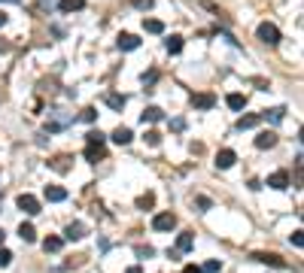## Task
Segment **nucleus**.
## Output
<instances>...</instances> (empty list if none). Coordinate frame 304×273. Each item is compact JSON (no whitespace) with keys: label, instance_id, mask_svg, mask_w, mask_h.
I'll return each mask as SVG.
<instances>
[{"label":"nucleus","instance_id":"f257e3e1","mask_svg":"<svg viewBox=\"0 0 304 273\" xmlns=\"http://www.w3.org/2000/svg\"><path fill=\"white\" fill-rule=\"evenodd\" d=\"M259 40H262V43H268V46H277V43H280V28H277V25H271V22L259 25Z\"/></svg>","mask_w":304,"mask_h":273},{"label":"nucleus","instance_id":"f03ea898","mask_svg":"<svg viewBox=\"0 0 304 273\" xmlns=\"http://www.w3.org/2000/svg\"><path fill=\"white\" fill-rule=\"evenodd\" d=\"M15 204H19V210L28 212V215H37V212H40V200L34 197V194H19V200H15Z\"/></svg>","mask_w":304,"mask_h":273},{"label":"nucleus","instance_id":"7ed1b4c3","mask_svg":"<svg viewBox=\"0 0 304 273\" xmlns=\"http://www.w3.org/2000/svg\"><path fill=\"white\" fill-rule=\"evenodd\" d=\"M152 228H155V231H173V228H176V215H173V212H158V215L152 218Z\"/></svg>","mask_w":304,"mask_h":273},{"label":"nucleus","instance_id":"20e7f679","mask_svg":"<svg viewBox=\"0 0 304 273\" xmlns=\"http://www.w3.org/2000/svg\"><path fill=\"white\" fill-rule=\"evenodd\" d=\"M192 106H195V109H213V106H216V94H210V91L192 94Z\"/></svg>","mask_w":304,"mask_h":273},{"label":"nucleus","instance_id":"39448f33","mask_svg":"<svg viewBox=\"0 0 304 273\" xmlns=\"http://www.w3.org/2000/svg\"><path fill=\"white\" fill-rule=\"evenodd\" d=\"M268 185L277 188V191H286V188H289V173H286V170L271 173V176H268Z\"/></svg>","mask_w":304,"mask_h":273},{"label":"nucleus","instance_id":"423d86ee","mask_svg":"<svg viewBox=\"0 0 304 273\" xmlns=\"http://www.w3.org/2000/svg\"><path fill=\"white\" fill-rule=\"evenodd\" d=\"M119 49L122 52H134V49H140V40H137V36L134 33H119Z\"/></svg>","mask_w":304,"mask_h":273},{"label":"nucleus","instance_id":"0eeeda50","mask_svg":"<svg viewBox=\"0 0 304 273\" xmlns=\"http://www.w3.org/2000/svg\"><path fill=\"white\" fill-rule=\"evenodd\" d=\"M85 234H88V228H85L82 222H70V225H67V231H64L67 240H82Z\"/></svg>","mask_w":304,"mask_h":273},{"label":"nucleus","instance_id":"6e6552de","mask_svg":"<svg viewBox=\"0 0 304 273\" xmlns=\"http://www.w3.org/2000/svg\"><path fill=\"white\" fill-rule=\"evenodd\" d=\"M46 200H49V204H61V200H67V191L61 188V185H46Z\"/></svg>","mask_w":304,"mask_h":273},{"label":"nucleus","instance_id":"1a4fd4ad","mask_svg":"<svg viewBox=\"0 0 304 273\" xmlns=\"http://www.w3.org/2000/svg\"><path fill=\"white\" fill-rule=\"evenodd\" d=\"M274 146H277V134L274 131H265V134L256 137V149H274Z\"/></svg>","mask_w":304,"mask_h":273},{"label":"nucleus","instance_id":"9d476101","mask_svg":"<svg viewBox=\"0 0 304 273\" xmlns=\"http://www.w3.org/2000/svg\"><path fill=\"white\" fill-rule=\"evenodd\" d=\"M235 161H237V155H235V152H231V149H222V152L216 155V167H219V170H228Z\"/></svg>","mask_w":304,"mask_h":273},{"label":"nucleus","instance_id":"9b49d317","mask_svg":"<svg viewBox=\"0 0 304 273\" xmlns=\"http://www.w3.org/2000/svg\"><path fill=\"white\" fill-rule=\"evenodd\" d=\"M70 161H73L70 155H58V158H52V161H49V167H52V170H58V173H67V170H70Z\"/></svg>","mask_w":304,"mask_h":273},{"label":"nucleus","instance_id":"f8f14e48","mask_svg":"<svg viewBox=\"0 0 304 273\" xmlns=\"http://www.w3.org/2000/svg\"><path fill=\"white\" fill-rule=\"evenodd\" d=\"M106 158V152H103V146H85V161H92V164H98V161H103Z\"/></svg>","mask_w":304,"mask_h":273},{"label":"nucleus","instance_id":"ddd939ff","mask_svg":"<svg viewBox=\"0 0 304 273\" xmlns=\"http://www.w3.org/2000/svg\"><path fill=\"white\" fill-rule=\"evenodd\" d=\"M103 103L110 106V109H119V113H122L125 103H128V97H125V94H106V97H103Z\"/></svg>","mask_w":304,"mask_h":273},{"label":"nucleus","instance_id":"4468645a","mask_svg":"<svg viewBox=\"0 0 304 273\" xmlns=\"http://www.w3.org/2000/svg\"><path fill=\"white\" fill-rule=\"evenodd\" d=\"M134 140V134L128 131V127H116V131H113V143H119V146H128Z\"/></svg>","mask_w":304,"mask_h":273},{"label":"nucleus","instance_id":"2eb2a0df","mask_svg":"<svg viewBox=\"0 0 304 273\" xmlns=\"http://www.w3.org/2000/svg\"><path fill=\"white\" fill-rule=\"evenodd\" d=\"M143 124H146V121H162L165 119V113H162V109H158V106H146V109H143Z\"/></svg>","mask_w":304,"mask_h":273},{"label":"nucleus","instance_id":"dca6fc26","mask_svg":"<svg viewBox=\"0 0 304 273\" xmlns=\"http://www.w3.org/2000/svg\"><path fill=\"white\" fill-rule=\"evenodd\" d=\"M256 261L271 264V267H286V261H283V258H277V255H268V252H259V255H256Z\"/></svg>","mask_w":304,"mask_h":273},{"label":"nucleus","instance_id":"f3484780","mask_svg":"<svg viewBox=\"0 0 304 273\" xmlns=\"http://www.w3.org/2000/svg\"><path fill=\"white\" fill-rule=\"evenodd\" d=\"M19 237H22L25 243H34V240H37V231H34V225H31V222H22V228H19Z\"/></svg>","mask_w":304,"mask_h":273},{"label":"nucleus","instance_id":"a211bd4d","mask_svg":"<svg viewBox=\"0 0 304 273\" xmlns=\"http://www.w3.org/2000/svg\"><path fill=\"white\" fill-rule=\"evenodd\" d=\"M225 103H228V109H235V113H237V109H243V106H246V97L235 91V94H228V97H225Z\"/></svg>","mask_w":304,"mask_h":273},{"label":"nucleus","instance_id":"6ab92c4d","mask_svg":"<svg viewBox=\"0 0 304 273\" xmlns=\"http://www.w3.org/2000/svg\"><path fill=\"white\" fill-rule=\"evenodd\" d=\"M82 6H85V0H61V3H58L61 12H79Z\"/></svg>","mask_w":304,"mask_h":273},{"label":"nucleus","instance_id":"aec40b11","mask_svg":"<svg viewBox=\"0 0 304 273\" xmlns=\"http://www.w3.org/2000/svg\"><path fill=\"white\" fill-rule=\"evenodd\" d=\"M195 246V237L192 234H180V237H176V252H189Z\"/></svg>","mask_w":304,"mask_h":273},{"label":"nucleus","instance_id":"412c9836","mask_svg":"<svg viewBox=\"0 0 304 273\" xmlns=\"http://www.w3.org/2000/svg\"><path fill=\"white\" fill-rule=\"evenodd\" d=\"M262 121V116H240V121H237V131H249V127H256Z\"/></svg>","mask_w":304,"mask_h":273},{"label":"nucleus","instance_id":"4be33fe9","mask_svg":"<svg viewBox=\"0 0 304 273\" xmlns=\"http://www.w3.org/2000/svg\"><path fill=\"white\" fill-rule=\"evenodd\" d=\"M265 119L274 121V124H280V121L286 119V109H283V106H274V109H268V113H265Z\"/></svg>","mask_w":304,"mask_h":273},{"label":"nucleus","instance_id":"5701e85b","mask_svg":"<svg viewBox=\"0 0 304 273\" xmlns=\"http://www.w3.org/2000/svg\"><path fill=\"white\" fill-rule=\"evenodd\" d=\"M61 246H64L61 237H46V240H43V249H46V252H61Z\"/></svg>","mask_w":304,"mask_h":273},{"label":"nucleus","instance_id":"b1692460","mask_svg":"<svg viewBox=\"0 0 304 273\" xmlns=\"http://www.w3.org/2000/svg\"><path fill=\"white\" fill-rule=\"evenodd\" d=\"M165 49H168L170 55H180V52H183V36H170V40L165 43Z\"/></svg>","mask_w":304,"mask_h":273},{"label":"nucleus","instance_id":"393cba45","mask_svg":"<svg viewBox=\"0 0 304 273\" xmlns=\"http://www.w3.org/2000/svg\"><path fill=\"white\" fill-rule=\"evenodd\" d=\"M143 28H146L149 33H165V25L158 22V18H146V22H143Z\"/></svg>","mask_w":304,"mask_h":273},{"label":"nucleus","instance_id":"a878e982","mask_svg":"<svg viewBox=\"0 0 304 273\" xmlns=\"http://www.w3.org/2000/svg\"><path fill=\"white\" fill-rule=\"evenodd\" d=\"M152 204H155V194H152V191H146V194L137 197V207H140V210H149Z\"/></svg>","mask_w":304,"mask_h":273},{"label":"nucleus","instance_id":"bb28decb","mask_svg":"<svg viewBox=\"0 0 304 273\" xmlns=\"http://www.w3.org/2000/svg\"><path fill=\"white\" fill-rule=\"evenodd\" d=\"M85 140H88V146H103V134L101 131H88Z\"/></svg>","mask_w":304,"mask_h":273},{"label":"nucleus","instance_id":"cd10ccee","mask_svg":"<svg viewBox=\"0 0 304 273\" xmlns=\"http://www.w3.org/2000/svg\"><path fill=\"white\" fill-rule=\"evenodd\" d=\"M9 264H12V252L0 246V267H9Z\"/></svg>","mask_w":304,"mask_h":273},{"label":"nucleus","instance_id":"c85d7f7f","mask_svg":"<svg viewBox=\"0 0 304 273\" xmlns=\"http://www.w3.org/2000/svg\"><path fill=\"white\" fill-rule=\"evenodd\" d=\"M95 119H98V109L95 106H85L82 109V121H95Z\"/></svg>","mask_w":304,"mask_h":273},{"label":"nucleus","instance_id":"c756f323","mask_svg":"<svg viewBox=\"0 0 304 273\" xmlns=\"http://www.w3.org/2000/svg\"><path fill=\"white\" fill-rule=\"evenodd\" d=\"M219 270H222V264H219V261H207V264L201 267V273H219Z\"/></svg>","mask_w":304,"mask_h":273},{"label":"nucleus","instance_id":"7c9ffc66","mask_svg":"<svg viewBox=\"0 0 304 273\" xmlns=\"http://www.w3.org/2000/svg\"><path fill=\"white\" fill-rule=\"evenodd\" d=\"M146 143H149V146H158V143H162V134H158V131H146Z\"/></svg>","mask_w":304,"mask_h":273},{"label":"nucleus","instance_id":"2f4dec72","mask_svg":"<svg viewBox=\"0 0 304 273\" xmlns=\"http://www.w3.org/2000/svg\"><path fill=\"white\" fill-rule=\"evenodd\" d=\"M137 255L140 258H149V255H155V249L152 246H137Z\"/></svg>","mask_w":304,"mask_h":273},{"label":"nucleus","instance_id":"473e14b6","mask_svg":"<svg viewBox=\"0 0 304 273\" xmlns=\"http://www.w3.org/2000/svg\"><path fill=\"white\" fill-rule=\"evenodd\" d=\"M292 246H298V249L304 246V231H295V234H292Z\"/></svg>","mask_w":304,"mask_h":273},{"label":"nucleus","instance_id":"72a5a7b5","mask_svg":"<svg viewBox=\"0 0 304 273\" xmlns=\"http://www.w3.org/2000/svg\"><path fill=\"white\" fill-rule=\"evenodd\" d=\"M155 79H158V73H155V70H149V73H143V85H152Z\"/></svg>","mask_w":304,"mask_h":273},{"label":"nucleus","instance_id":"f704fd0d","mask_svg":"<svg viewBox=\"0 0 304 273\" xmlns=\"http://www.w3.org/2000/svg\"><path fill=\"white\" fill-rule=\"evenodd\" d=\"M195 204H198V207H201V212H207V210L213 207V204H210V197H198V200H195Z\"/></svg>","mask_w":304,"mask_h":273},{"label":"nucleus","instance_id":"c9c22d12","mask_svg":"<svg viewBox=\"0 0 304 273\" xmlns=\"http://www.w3.org/2000/svg\"><path fill=\"white\" fill-rule=\"evenodd\" d=\"M137 9H152V0H131Z\"/></svg>","mask_w":304,"mask_h":273},{"label":"nucleus","instance_id":"e433bc0d","mask_svg":"<svg viewBox=\"0 0 304 273\" xmlns=\"http://www.w3.org/2000/svg\"><path fill=\"white\" fill-rule=\"evenodd\" d=\"M170 127H173V131H183L186 121H183V119H173V121H170Z\"/></svg>","mask_w":304,"mask_h":273},{"label":"nucleus","instance_id":"4c0bfd02","mask_svg":"<svg viewBox=\"0 0 304 273\" xmlns=\"http://www.w3.org/2000/svg\"><path fill=\"white\" fill-rule=\"evenodd\" d=\"M183 273H201V267H195V264H189V267H186Z\"/></svg>","mask_w":304,"mask_h":273},{"label":"nucleus","instance_id":"58836bf2","mask_svg":"<svg viewBox=\"0 0 304 273\" xmlns=\"http://www.w3.org/2000/svg\"><path fill=\"white\" fill-rule=\"evenodd\" d=\"M6 25V15H3V9H0V28H3Z\"/></svg>","mask_w":304,"mask_h":273},{"label":"nucleus","instance_id":"ea45409f","mask_svg":"<svg viewBox=\"0 0 304 273\" xmlns=\"http://www.w3.org/2000/svg\"><path fill=\"white\" fill-rule=\"evenodd\" d=\"M9 49V43H3V40H0V52H6Z\"/></svg>","mask_w":304,"mask_h":273},{"label":"nucleus","instance_id":"a19ab883","mask_svg":"<svg viewBox=\"0 0 304 273\" xmlns=\"http://www.w3.org/2000/svg\"><path fill=\"white\" fill-rule=\"evenodd\" d=\"M128 273H143V270L140 267H128Z\"/></svg>","mask_w":304,"mask_h":273},{"label":"nucleus","instance_id":"79ce46f5","mask_svg":"<svg viewBox=\"0 0 304 273\" xmlns=\"http://www.w3.org/2000/svg\"><path fill=\"white\" fill-rule=\"evenodd\" d=\"M3 237H6V234H3V228H0V246H3Z\"/></svg>","mask_w":304,"mask_h":273},{"label":"nucleus","instance_id":"37998d69","mask_svg":"<svg viewBox=\"0 0 304 273\" xmlns=\"http://www.w3.org/2000/svg\"><path fill=\"white\" fill-rule=\"evenodd\" d=\"M6 3H19V0H6Z\"/></svg>","mask_w":304,"mask_h":273},{"label":"nucleus","instance_id":"c03bdc74","mask_svg":"<svg viewBox=\"0 0 304 273\" xmlns=\"http://www.w3.org/2000/svg\"><path fill=\"white\" fill-rule=\"evenodd\" d=\"M0 204H3V197H0Z\"/></svg>","mask_w":304,"mask_h":273}]
</instances>
